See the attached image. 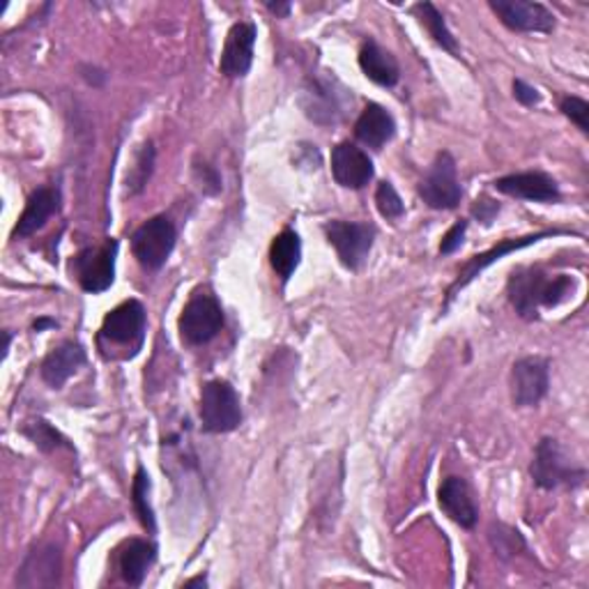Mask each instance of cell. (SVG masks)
<instances>
[{"label":"cell","mask_w":589,"mask_h":589,"mask_svg":"<svg viewBox=\"0 0 589 589\" xmlns=\"http://www.w3.org/2000/svg\"><path fill=\"white\" fill-rule=\"evenodd\" d=\"M576 291V279L568 274H545L541 268H518L506 281L512 307L525 320H537L541 307L555 309Z\"/></svg>","instance_id":"obj_1"},{"label":"cell","mask_w":589,"mask_h":589,"mask_svg":"<svg viewBox=\"0 0 589 589\" xmlns=\"http://www.w3.org/2000/svg\"><path fill=\"white\" fill-rule=\"evenodd\" d=\"M148 330V314L138 299H127L118 304L101 320L99 328V351L107 359H130L144 348Z\"/></svg>","instance_id":"obj_2"},{"label":"cell","mask_w":589,"mask_h":589,"mask_svg":"<svg viewBox=\"0 0 589 589\" xmlns=\"http://www.w3.org/2000/svg\"><path fill=\"white\" fill-rule=\"evenodd\" d=\"M530 475L541 491H555L562 489V486H566V489H578L587 479L585 467L578 465L555 438L539 440L535 461L530 465Z\"/></svg>","instance_id":"obj_3"},{"label":"cell","mask_w":589,"mask_h":589,"mask_svg":"<svg viewBox=\"0 0 589 589\" xmlns=\"http://www.w3.org/2000/svg\"><path fill=\"white\" fill-rule=\"evenodd\" d=\"M200 426L206 433H231L242 424V401L229 380H210L200 390Z\"/></svg>","instance_id":"obj_4"},{"label":"cell","mask_w":589,"mask_h":589,"mask_svg":"<svg viewBox=\"0 0 589 589\" xmlns=\"http://www.w3.org/2000/svg\"><path fill=\"white\" fill-rule=\"evenodd\" d=\"M177 330L187 345H206L223 330L221 302L210 289H196L177 318Z\"/></svg>","instance_id":"obj_5"},{"label":"cell","mask_w":589,"mask_h":589,"mask_svg":"<svg viewBox=\"0 0 589 589\" xmlns=\"http://www.w3.org/2000/svg\"><path fill=\"white\" fill-rule=\"evenodd\" d=\"M177 242V231L173 221L164 214L152 217L146 223H140L132 235V254L138 260L140 268L157 272L167 266Z\"/></svg>","instance_id":"obj_6"},{"label":"cell","mask_w":589,"mask_h":589,"mask_svg":"<svg viewBox=\"0 0 589 589\" xmlns=\"http://www.w3.org/2000/svg\"><path fill=\"white\" fill-rule=\"evenodd\" d=\"M115 258L118 242L113 237L105 240L97 247L81 249L72 260V272L78 286L90 295L109 291L115 281Z\"/></svg>","instance_id":"obj_7"},{"label":"cell","mask_w":589,"mask_h":589,"mask_svg":"<svg viewBox=\"0 0 589 589\" xmlns=\"http://www.w3.org/2000/svg\"><path fill=\"white\" fill-rule=\"evenodd\" d=\"M419 198L431 210H454L463 198L456 159L452 152H438L433 164L419 182Z\"/></svg>","instance_id":"obj_8"},{"label":"cell","mask_w":589,"mask_h":589,"mask_svg":"<svg viewBox=\"0 0 589 589\" xmlns=\"http://www.w3.org/2000/svg\"><path fill=\"white\" fill-rule=\"evenodd\" d=\"M324 235H328V242L334 247L339 260L353 272L364 268L376 242V229L371 223L361 221H330L324 223Z\"/></svg>","instance_id":"obj_9"},{"label":"cell","mask_w":589,"mask_h":589,"mask_svg":"<svg viewBox=\"0 0 589 589\" xmlns=\"http://www.w3.org/2000/svg\"><path fill=\"white\" fill-rule=\"evenodd\" d=\"M551 390V361L539 355L518 359L512 367V401L518 408H537Z\"/></svg>","instance_id":"obj_10"},{"label":"cell","mask_w":589,"mask_h":589,"mask_svg":"<svg viewBox=\"0 0 589 589\" xmlns=\"http://www.w3.org/2000/svg\"><path fill=\"white\" fill-rule=\"evenodd\" d=\"M491 10L500 22L514 33H541L555 30V14L532 0H491Z\"/></svg>","instance_id":"obj_11"},{"label":"cell","mask_w":589,"mask_h":589,"mask_svg":"<svg viewBox=\"0 0 589 589\" xmlns=\"http://www.w3.org/2000/svg\"><path fill=\"white\" fill-rule=\"evenodd\" d=\"M258 28L251 22L235 24L223 42L219 72L226 78H245L254 65V47H256Z\"/></svg>","instance_id":"obj_12"},{"label":"cell","mask_w":589,"mask_h":589,"mask_svg":"<svg viewBox=\"0 0 589 589\" xmlns=\"http://www.w3.org/2000/svg\"><path fill=\"white\" fill-rule=\"evenodd\" d=\"M60 568H63V551L56 543H39L26 555L16 574V585L24 589L56 587L60 585Z\"/></svg>","instance_id":"obj_13"},{"label":"cell","mask_w":589,"mask_h":589,"mask_svg":"<svg viewBox=\"0 0 589 589\" xmlns=\"http://www.w3.org/2000/svg\"><path fill=\"white\" fill-rule=\"evenodd\" d=\"M334 81L330 78H311L302 93V109L309 120L318 125H336L343 118L345 99L343 93L334 90Z\"/></svg>","instance_id":"obj_14"},{"label":"cell","mask_w":589,"mask_h":589,"mask_svg":"<svg viewBox=\"0 0 589 589\" xmlns=\"http://www.w3.org/2000/svg\"><path fill=\"white\" fill-rule=\"evenodd\" d=\"M332 175L343 189H364L376 175L371 157L351 140L332 150Z\"/></svg>","instance_id":"obj_15"},{"label":"cell","mask_w":589,"mask_h":589,"mask_svg":"<svg viewBox=\"0 0 589 589\" xmlns=\"http://www.w3.org/2000/svg\"><path fill=\"white\" fill-rule=\"evenodd\" d=\"M493 187L504 196L532 203H557L562 198L557 180L543 171L504 175L493 182Z\"/></svg>","instance_id":"obj_16"},{"label":"cell","mask_w":589,"mask_h":589,"mask_svg":"<svg viewBox=\"0 0 589 589\" xmlns=\"http://www.w3.org/2000/svg\"><path fill=\"white\" fill-rule=\"evenodd\" d=\"M438 504L444 512V516L461 525L463 530H473L479 520V506L475 502L470 483H467L463 477H446L440 483L438 491Z\"/></svg>","instance_id":"obj_17"},{"label":"cell","mask_w":589,"mask_h":589,"mask_svg":"<svg viewBox=\"0 0 589 589\" xmlns=\"http://www.w3.org/2000/svg\"><path fill=\"white\" fill-rule=\"evenodd\" d=\"M548 235H555V231H543V233H535V235H525V237H512V240H502L500 242V245L498 247H493V249H489V251H486V254H479V256H473L470 260H467L465 262V266H463V270H461V274H458V279H456V283H454V286L450 289V295H446V307H450V302L456 297V293L458 291H463L465 286H467V283H473L486 268H489V266H493V262L495 260H500L502 256H506V254H512V251H518V249H525V247H530V245H535V242H539V240H543V237H548Z\"/></svg>","instance_id":"obj_18"},{"label":"cell","mask_w":589,"mask_h":589,"mask_svg":"<svg viewBox=\"0 0 589 589\" xmlns=\"http://www.w3.org/2000/svg\"><path fill=\"white\" fill-rule=\"evenodd\" d=\"M88 361L86 348L78 341H63L45 357L39 376L51 390H63L65 382Z\"/></svg>","instance_id":"obj_19"},{"label":"cell","mask_w":589,"mask_h":589,"mask_svg":"<svg viewBox=\"0 0 589 589\" xmlns=\"http://www.w3.org/2000/svg\"><path fill=\"white\" fill-rule=\"evenodd\" d=\"M394 136H396L394 115L384 107L376 105V101H369L355 123V138L361 146H367L371 150H382Z\"/></svg>","instance_id":"obj_20"},{"label":"cell","mask_w":589,"mask_h":589,"mask_svg":"<svg viewBox=\"0 0 589 589\" xmlns=\"http://www.w3.org/2000/svg\"><path fill=\"white\" fill-rule=\"evenodd\" d=\"M60 210V192L56 187H39L30 194L26 208L19 217L12 237L24 240L35 235L39 229H45V223Z\"/></svg>","instance_id":"obj_21"},{"label":"cell","mask_w":589,"mask_h":589,"mask_svg":"<svg viewBox=\"0 0 589 589\" xmlns=\"http://www.w3.org/2000/svg\"><path fill=\"white\" fill-rule=\"evenodd\" d=\"M157 560V545L148 539H130L118 555L120 576L132 587H140Z\"/></svg>","instance_id":"obj_22"},{"label":"cell","mask_w":589,"mask_h":589,"mask_svg":"<svg viewBox=\"0 0 589 589\" xmlns=\"http://www.w3.org/2000/svg\"><path fill=\"white\" fill-rule=\"evenodd\" d=\"M359 68L364 74H367L369 81H373L376 86H382V88H394L401 78V68L394 53L382 49L376 42H367L361 47Z\"/></svg>","instance_id":"obj_23"},{"label":"cell","mask_w":589,"mask_h":589,"mask_svg":"<svg viewBox=\"0 0 589 589\" xmlns=\"http://www.w3.org/2000/svg\"><path fill=\"white\" fill-rule=\"evenodd\" d=\"M299 258H302L299 235L293 229L281 231L270 247V266L281 277V281H289L295 274V270L299 268Z\"/></svg>","instance_id":"obj_24"},{"label":"cell","mask_w":589,"mask_h":589,"mask_svg":"<svg viewBox=\"0 0 589 589\" xmlns=\"http://www.w3.org/2000/svg\"><path fill=\"white\" fill-rule=\"evenodd\" d=\"M410 12L415 14L417 22H419L426 30H429V35L433 37V42H435L438 47H442L446 53H452L454 58H461V49H458L456 37H454V33L450 30V26H446L442 12H440L433 3H417V5H413Z\"/></svg>","instance_id":"obj_25"},{"label":"cell","mask_w":589,"mask_h":589,"mask_svg":"<svg viewBox=\"0 0 589 589\" xmlns=\"http://www.w3.org/2000/svg\"><path fill=\"white\" fill-rule=\"evenodd\" d=\"M132 504H134V514L138 516L140 525L146 527V532L155 535L157 520H155V510L150 504V475L146 473L144 465L136 467L134 483H132Z\"/></svg>","instance_id":"obj_26"},{"label":"cell","mask_w":589,"mask_h":589,"mask_svg":"<svg viewBox=\"0 0 589 589\" xmlns=\"http://www.w3.org/2000/svg\"><path fill=\"white\" fill-rule=\"evenodd\" d=\"M489 541L493 545V551L500 560H512L516 557L518 553L525 551V539L518 530H514V527L504 525V523H493L491 530H489Z\"/></svg>","instance_id":"obj_27"},{"label":"cell","mask_w":589,"mask_h":589,"mask_svg":"<svg viewBox=\"0 0 589 589\" xmlns=\"http://www.w3.org/2000/svg\"><path fill=\"white\" fill-rule=\"evenodd\" d=\"M39 452H45V454H51V452H58V450H63V446H70L68 440L60 435L53 426L45 419H33L24 426V431H22Z\"/></svg>","instance_id":"obj_28"},{"label":"cell","mask_w":589,"mask_h":589,"mask_svg":"<svg viewBox=\"0 0 589 589\" xmlns=\"http://www.w3.org/2000/svg\"><path fill=\"white\" fill-rule=\"evenodd\" d=\"M152 169H155V146L148 140V144L140 146V150L136 152L134 167L127 173V192H130V196H136V194H140L146 189L148 180L152 175Z\"/></svg>","instance_id":"obj_29"},{"label":"cell","mask_w":589,"mask_h":589,"mask_svg":"<svg viewBox=\"0 0 589 589\" xmlns=\"http://www.w3.org/2000/svg\"><path fill=\"white\" fill-rule=\"evenodd\" d=\"M376 208L388 221H396V219H401L405 214L403 198L398 196V192L394 189L392 182L382 180L378 185V189H376Z\"/></svg>","instance_id":"obj_30"},{"label":"cell","mask_w":589,"mask_h":589,"mask_svg":"<svg viewBox=\"0 0 589 589\" xmlns=\"http://www.w3.org/2000/svg\"><path fill=\"white\" fill-rule=\"evenodd\" d=\"M560 111L587 136L589 134V105L582 97L566 95L560 101Z\"/></svg>","instance_id":"obj_31"},{"label":"cell","mask_w":589,"mask_h":589,"mask_svg":"<svg viewBox=\"0 0 589 589\" xmlns=\"http://www.w3.org/2000/svg\"><path fill=\"white\" fill-rule=\"evenodd\" d=\"M194 180L208 196H217L221 192V175L217 173L214 167L206 164V161H203V164L200 161H196L194 164Z\"/></svg>","instance_id":"obj_32"},{"label":"cell","mask_w":589,"mask_h":589,"mask_svg":"<svg viewBox=\"0 0 589 589\" xmlns=\"http://www.w3.org/2000/svg\"><path fill=\"white\" fill-rule=\"evenodd\" d=\"M465 233H467V219H458L454 226L444 233L442 242H440V254L442 256H450L454 254L456 249H461L463 240H465Z\"/></svg>","instance_id":"obj_33"},{"label":"cell","mask_w":589,"mask_h":589,"mask_svg":"<svg viewBox=\"0 0 589 589\" xmlns=\"http://www.w3.org/2000/svg\"><path fill=\"white\" fill-rule=\"evenodd\" d=\"M498 212H500V203L489 198V196H479L475 200V206H473V217L477 221H481L483 226H491L493 219L498 217Z\"/></svg>","instance_id":"obj_34"},{"label":"cell","mask_w":589,"mask_h":589,"mask_svg":"<svg viewBox=\"0 0 589 589\" xmlns=\"http://www.w3.org/2000/svg\"><path fill=\"white\" fill-rule=\"evenodd\" d=\"M514 97L520 101L523 107L541 105V93L535 86L527 84V81H523V78L514 81Z\"/></svg>","instance_id":"obj_35"},{"label":"cell","mask_w":589,"mask_h":589,"mask_svg":"<svg viewBox=\"0 0 589 589\" xmlns=\"http://www.w3.org/2000/svg\"><path fill=\"white\" fill-rule=\"evenodd\" d=\"M81 76H84L93 88H101V86L107 84V78H109L105 70H99L95 65H81Z\"/></svg>","instance_id":"obj_36"},{"label":"cell","mask_w":589,"mask_h":589,"mask_svg":"<svg viewBox=\"0 0 589 589\" xmlns=\"http://www.w3.org/2000/svg\"><path fill=\"white\" fill-rule=\"evenodd\" d=\"M266 8L277 16H289L291 14V3H272V0H268Z\"/></svg>","instance_id":"obj_37"},{"label":"cell","mask_w":589,"mask_h":589,"mask_svg":"<svg viewBox=\"0 0 589 589\" xmlns=\"http://www.w3.org/2000/svg\"><path fill=\"white\" fill-rule=\"evenodd\" d=\"M47 328H58V322H56L53 318H39V320L33 322V330H35V332H42V330H47Z\"/></svg>","instance_id":"obj_38"},{"label":"cell","mask_w":589,"mask_h":589,"mask_svg":"<svg viewBox=\"0 0 589 589\" xmlns=\"http://www.w3.org/2000/svg\"><path fill=\"white\" fill-rule=\"evenodd\" d=\"M185 587H208V580H206V578H203V576H198V578H192V580H187V582H185Z\"/></svg>","instance_id":"obj_39"}]
</instances>
